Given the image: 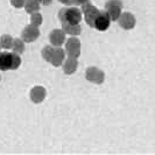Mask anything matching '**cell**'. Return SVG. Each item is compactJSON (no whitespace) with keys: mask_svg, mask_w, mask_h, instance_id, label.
Wrapping results in <instances>:
<instances>
[{"mask_svg":"<svg viewBox=\"0 0 155 155\" xmlns=\"http://www.w3.org/2000/svg\"><path fill=\"white\" fill-rule=\"evenodd\" d=\"M58 1L65 6H75V0H58Z\"/></svg>","mask_w":155,"mask_h":155,"instance_id":"ffe728a7","label":"cell"},{"mask_svg":"<svg viewBox=\"0 0 155 155\" xmlns=\"http://www.w3.org/2000/svg\"><path fill=\"white\" fill-rule=\"evenodd\" d=\"M0 53H1V46H0Z\"/></svg>","mask_w":155,"mask_h":155,"instance_id":"cb8c5ba5","label":"cell"},{"mask_svg":"<svg viewBox=\"0 0 155 155\" xmlns=\"http://www.w3.org/2000/svg\"><path fill=\"white\" fill-rule=\"evenodd\" d=\"M42 57L43 60L49 62L54 67H61L65 60V50H63L61 47L46 46L42 49Z\"/></svg>","mask_w":155,"mask_h":155,"instance_id":"6da1fadb","label":"cell"},{"mask_svg":"<svg viewBox=\"0 0 155 155\" xmlns=\"http://www.w3.org/2000/svg\"><path fill=\"white\" fill-rule=\"evenodd\" d=\"M83 13L82 9L77 8L76 6H70L60 9L58 12V19L61 23H69V25H78L82 21Z\"/></svg>","mask_w":155,"mask_h":155,"instance_id":"7a4b0ae2","label":"cell"},{"mask_svg":"<svg viewBox=\"0 0 155 155\" xmlns=\"http://www.w3.org/2000/svg\"><path fill=\"white\" fill-rule=\"evenodd\" d=\"M42 21H43V18H42L40 12H34L31 14V23H33L34 26L40 27L42 25Z\"/></svg>","mask_w":155,"mask_h":155,"instance_id":"ac0fdd59","label":"cell"},{"mask_svg":"<svg viewBox=\"0 0 155 155\" xmlns=\"http://www.w3.org/2000/svg\"><path fill=\"white\" fill-rule=\"evenodd\" d=\"M65 54L69 57L78 58L81 56V41L76 36H70L68 40H65Z\"/></svg>","mask_w":155,"mask_h":155,"instance_id":"8992f818","label":"cell"},{"mask_svg":"<svg viewBox=\"0 0 155 155\" xmlns=\"http://www.w3.org/2000/svg\"><path fill=\"white\" fill-rule=\"evenodd\" d=\"M82 13H83V16H84V20L85 22L93 28V25H94V20L98 16V14L101 13V9L96 7L91 2H86V4H83L82 5Z\"/></svg>","mask_w":155,"mask_h":155,"instance_id":"277c9868","label":"cell"},{"mask_svg":"<svg viewBox=\"0 0 155 155\" xmlns=\"http://www.w3.org/2000/svg\"><path fill=\"white\" fill-rule=\"evenodd\" d=\"M53 2V0H42V5H45V6H48V5H50Z\"/></svg>","mask_w":155,"mask_h":155,"instance_id":"7402d4cb","label":"cell"},{"mask_svg":"<svg viewBox=\"0 0 155 155\" xmlns=\"http://www.w3.org/2000/svg\"><path fill=\"white\" fill-rule=\"evenodd\" d=\"M0 78H1V77H0Z\"/></svg>","mask_w":155,"mask_h":155,"instance_id":"d4e9b609","label":"cell"},{"mask_svg":"<svg viewBox=\"0 0 155 155\" xmlns=\"http://www.w3.org/2000/svg\"><path fill=\"white\" fill-rule=\"evenodd\" d=\"M40 36V29L38 26H34L33 23L27 25L23 28L22 33H21V39L26 42V43H31L34 42L35 40H38Z\"/></svg>","mask_w":155,"mask_h":155,"instance_id":"ba28073f","label":"cell"},{"mask_svg":"<svg viewBox=\"0 0 155 155\" xmlns=\"http://www.w3.org/2000/svg\"><path fill=\"white\" fill-rule=\"evenodd\" d=\"M25 41L22 39H19V38H16L14 39L13 41V46H12V50L16 53V54H22L23 51H25Z\"/></svg>","mask_w":155,"mask_h":155,"instance_id":"e0dca14e","label":"cell"},{"mask_svg":"<svg viewBox=\"0 0 155 155\" xmlns=\"http://www.w3.org/2000/svg\"><path fill=\"white\" fill-rule=\"evenodd\" d=\"M46 96H47L46 89L41 85L33 86L31 92H29V98H31V101H33L34 104H40V103H42V101H45Z\"/></svg>","mask_w":155,"mask_h":155,"instance_id":"8fae6325","label":"cell"},{"mask_svg":"<svg viewBox=\"0 0 155 155\" xmlns=\"http://www.w3.org/2000/svg\"><path fill=\"white\" fill-rule=\"evenodd\" d=\"M90 0H75V6H79V5H83V4H86L89 2Z\"/></svg>","mask_w":155,"mask_h":155,"instance_id":"44dd1931","label":"cell"},{"mask_svg":"<svg viewBox=\"0 0 155 155\" xmlns=\"http://www.w3.org/2000/svg\"><path fill=\"white\" fill-rule=\"evenodd\" d=\"M105 11L111 18V21H117L123 13V2L120 0H109L105 4Z\"/></svg>","mask_w":155,"mask_h":155,"instance_id":"5b68a950","label":"cell"},{"mask_svg":"<svg viewBox=\"0 0 155 155\" xmlns=\"http://www.w3.org/2000/svg\"><path fill=\"white\" fill-rule=\"evenodd\" d=\"M25 2H26V0H11L12 6L15 8H23L25 7Z\"/></svg>","mask_w":155,"mask_h":155,"instance_id":"d6986e66","label":"cell"},{"mask_svg":"<svg viewBox=\"0 0 155 155\" xmlns=\"http://www.w3.org/2000/svg\"><path fill=\"white\" fill-rule=\"evenodd\" d=\"M110 25H111V18L107 14V12L104 9V11H101V13L96 18L93 28L99 31H105L109 29Z\"/></svg>","mask_w":155,"mask_h":155,"instance_id":"9c48e42d","label":"cell"},{"mask_svg":"<svg viewBox=\"0 0 155 155\" xmlns=\"http://www.w3.org/2000/svg\"><path fill=\"white\" fill-rule=\"evenodd\" d=\"M118 21V25L125 29V31H130V29H133L135 27V23H137V19L135 16L133 15L132 13L130 12H124L121 13L119 19L117 20Z\"/></svg>","mask_w":155,"mask_h":155,"instance_id":"30bf717a","label":"cell"},{"mask_svg":"<svg viewBox=\"0 0 155 155\" xmlns=\"http://www.w3.org/2000/svg\"><path fill=\"white\" fill-rule=\"evenodd\" d=\"M21 65V57L20 54L16 53H8L1 51L0 53V70L8 71V70H16Z\"/></svg>","mask_w":155,"mask_h":155,"instance_id":"3957f363","label":"cell"},{"mask_svg":"<svg viewBox=\"0 0 155 155\" xmlns=\"http://www.w3.org/2000/svg\"><path fill=\"white\" fill-rule=\"evenodd\" d=\"M49 41L51 46L54 47H61L65 42V33L63 29H53L49 34Z\"/></svg>","mask_w":155,"mask_h":155,"instance_id":"7c38bea8","label":"cell"},{"mask_svg":"<svg viewBox=\"0 0 155 155\" xmlns=\"http://www.w3.org/2000/svg\"><path fill=\"white\" fill-rule=\"evenodd\" d=\"M41 4H40L38 0H26V2H25V11L28 13V14H31V13H34V12H39L41 6H40Z\"/></svg>","mask_w":155,"mask_h":155,"instance_id":"9a60e30c","label":"cell"},{"mask_svg":"<svg viewBox=\"0 0 155 155\" xmlns=\"http://www.w3.org/2000/svg\"><path fill=\"white\" fill-rule=\"evenodd\" d=\"M62 67H63V72H64L65 75H72V74H75L78 68L77 58H75V57H69V56H68V58L64 60Z\"/></svg>","mask_w":155,"mask_h":155,"instance_id":"4fadbf2b","label":"cell"},{"mask_svg":"<svg viewBox=\"0 0 155 155\" xmlns=\"http://www.w3.org/2000/svg\"><path fill=\"white\" fill-rule=\"evenodd\" d=\"M85 78L90 83L103 84L105 81V74L103 70L97 67H89L85 70Z\"/></svg>","mask_w":155,"mask_h":155,"instance_id":"52a82bcc","label":"cell"},{"mask_svg":"<svg viewBox=\"0 0 155 155\" xmlns=\"http://www.w3.org/2000/svg\"><path fill=\"white\" fill-rule=\"evenodd\" d=\"M13 41H14V38H12L9 34H4L1 35L0 38V46L4 49H12V46H13Z\"/></svg>","mask_w":155,"mask_h":155,"instance_id":"2e32d148","label":"cell"},{"mask_svg":"<svg viewBox=\"0 0 155 155\" xmlns=\"http://www.w3.org/2000/svg\"><path fill=\"white\" fill-rule=\"evenodd\" d=\"M38 1H39L40 4H41V2H42V0H38Z\"/></svg>","mask_w":155,"mask_h":155,"instance_id":"603a6c76","label":"cell"},{"mask_svg":"<svg viewBox=\"0 0 155 155\" xmlns=\"http://www.w3.org/2000/svg\"><path fill=\"white\" fill-rule=\"evenodd\" d=\"M62 29L65 33V35L70 36H78L82 33L81 25H69V23H62Z\"/></svg>","mask_w":155,"mask_h":155,"instance_id":"5bb4252c","label":"cell"}]
</instances>
